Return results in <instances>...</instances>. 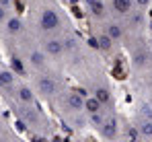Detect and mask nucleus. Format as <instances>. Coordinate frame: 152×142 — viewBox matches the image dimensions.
<instances>
[{"mask_svg":"<svg viewBox=\"0 0 152 142\" xmlns=\"http://www.w3.org/2000/svg\"><path fill=\"white\" fill-rule=\"evenodd\" d=\"M15 107H17V116L23 121V126H27L29 130H33L37 134H48L50 121L43 116V111L37 107V103H33V105H15Z\"/></svg>","mask_w":152,"mask_h":142,"instance_id":"20e7f679","label":"nucleus"},{"mask_svg":"<svg viewBox=\"0 0 152 142\" xmlns=\"http://www.w3.org/2000/svg\"><path fill=\"white\" fill-rule=\"evenodd\" d=\"M134 113L136 116H142V118H150L152 119V103L146 97H140L134 105Z\"/></svg>","mask_w":152,"mask_h":142,"instance_id":"dca6fc26","label":"nucleus"},{"mask_svg":"<svg viewBox=\"0 0 152 142\" xmlns=\"http://www.w3.org/2000/svg\"><path fill=\"white\" fill-rule=\"evenodd\" d=\"M31 2H33V4H35V2H43V0H31Z\"/></svg>","mask_w":152,"mask_h":142,"instance_id":"5701e85b","label":"nucleus"},{"mask_svg":"<svg viewBox=\"0 0 152 142\" xmlns=\"http://www.w3.org/2000/svg\"><path fill=\"white\" fill-rule=\"evenodd\" d=\"M138 82L142 85V89H150V87H152V68L146 72L144 76H140V78H138Z\"/></svg>","mask_w":152,"mask_h":142,"instance_id":"f3484780","label":"nucleus"},{"mask_svg":"<svg viewBox=\"0 0 152 142\" xmlns=\"http://www.w3.org/2000/svg\"><path fill=\"white\" fill-rule=\"evenodd\" d=\"M134 2H136V8L142 13H148L152 8V0H134Z\"/></svg>","mask_w":152,"mask_h":142,"instance_id":"a211bd4d","label":"nucleus"},{"mask_svg":"<svg viewBox=\"0 0 152 142\" xmlns=\"http://www.w3.org/2000/svg\"><path fill=\"white\" fill-rule=\"evenodd\" d=\"M144 97H146V99L152 103V87H150V89H146V95H144Z\"/></svg>","mask_w":152,"mask_h":142,"instance_id":"412c9836","label":"nucleus"},{"mask_svg":"<svg viewBox=\"0 0 152 142\" xmlns=\"http://www.w3.org/2000/svg\"><path fill=\"white\" fill-rule=\"evenodd\" d=\"M93 43L97 47V52L103 54V56H115L117 49L121 47L111 35H107L99 25H93Z\"/></svg>","mask_w":152,"mask_h":142,"instance_id":"9d476101","label":"nucleus"},{"mask_svg":"<svg viewBox=\"0 0 152 142\" xmlns=\"http://www.w3.org/2000/svg\"><path fill=\"white\" fill-rule=\"evenodd\" d=\"M86 87H88V93L95 95L101 103H105L109 109H115V93H113V87H111V82L107 80L105 74L99 72V74L88 76Z\"/></svg>","mask_w":152,"mask_h":142,"instance_id":"39448f33","label":"nucleus"},{"mask_svg":"<svg viewBox=\"0 0 152 142\" xmlns=\"http://www.w3.org/2000/svg\"><path fill=\"white\" fill-rule=\"evenodd\" d=\"M111 109L105 105V103H101L95 95H86V101H84V113H86V119H88V126L91 128H99L103 124V119L107 118V113H109Z\"/></svg>","mask_w":152,"mask_h":142,"instance_id":"6e6552de","label":"nucleus"},{"mask_svg":"<svg viewBox=\"0 0 152 142\" xmlns=\"http://www.w3.org/2000/svg\"><path fill=\"white\" fill-rule=\"evenodd\" d=\"M66 33H68V31H66ZM66 33H62V35H45V37H39V46L43 47V52L50 56L51 62H58V60H62V58L68 56Z\"/></svg>","mask_w":152,"mask_h":142,"instance_id":"0eeeda50","label":"nucleus"},{"mask_svg":"<svg viewBox=\"0 0 152 142\" xmlns=\"http://www.w3.org/2000/svg\"><path fill=\"white\" fill-rule=\"evenodd\" d=\"M23 60L27 64V70L29 72H45V70H51V60L50 56L43 52V47L39 46H29L23 49Z\"/></svg>","mask_w":152,"mask_h":142,"instance_id":"423d86ee","label":"nucleus"},{"mask_svg":"<svg viewBox=\"0 0 152 142\" xmlns=\"http://www.w3.org/2000/svg\"><path fill=\"white\" fill-rule=\"evenodd\" d=\"M29 25L33 27V33L37 37L45 35H62L66 31H72L70 19L66 10L56 2V0H43L35 2L31 8V21Z\"/></svg>","mask_w":152,"mask_h":142,"instance_id":"f257e3e1","label":"nucleus"},{"mask_svg":"<svg viewBox=\"0 0 152 142\" xmlns=\"http://www.w3.org/2000/svg\"><path fill=\"white\" fill-rule=\"evenodd\" d=\"M146 39H148V43H150V47H152V33H148V37H146Z\"/></svg>","mask_w":152,"mask_h":142,"instance_id":"4be33fe9","label":"nucleus"},{"mask_svg":"<svg viewBox=\"0 0 152 142\" xmlns=\"http://www.w3.org/2000/svg\"><path fill=\"white\" fill-rule=\"evenodd\" d=\"M17 82H19V74L17 72L10 70V68L0 66V93L4 95V97H8V95L12 93V89H15Z\"/></svg>","mask_w":152,"mask_h":142,"instance_id":"4468645a","label":"nucleus"},{"mask_svg":"<svg viewBox=\"0 0 152 142\" xmlns=\"http://www.w3.org/2000/svg\"><path fill=\"white\" fill-rule=\"evenodd\" d=\"M132 124L138 132L140 140H152V119L150 118H142V116H132Z\"/></svg>","mask_w":152,"mask_h":142,"instance_id":"2eb2a0df","label":"nucleus"},{"mask_svg":"<svg viewBox=\"0 0 152 142\" xmlns=\"http://www.w3.org/2000/svg\"><path fill=\"white\" fill-rule=\"evenodd\" d=\"M0 6H4V8H12V0H0Z\"/></svg>","mask_w":152,"mask_h":142,"instance_id":"aec40b11","label":"nucleus"},{"mask_svg":"<svg viewBox=\"0 0 152 142\" xmlns=\"http://www.w3.org/2000/svg\"><path fill=\"white\" fill-rule=\"evenodd\" d=\"M8 15H10V10H8V8H4V6H0V25L6 21V17H8Z\"/></svg>","mask_w":152,"mask_h":142,"instance_id":"6ab92c4d","label":"nucleus"},{"mask_svg":"<svg viewBox=\"0 0 152 142\" xmlns=\"http://www.w3.org/2000/svg\"><path fill=\"white\" fill-rule=\"evenodd\" d=\"M31 85H33V89H35V93H37V99L50 101V103H53V101L62 95V91L66 89V85L62 82V78L56 76L51 70L35 72Z\"/></svg>","mask_w":152,"mask_h":142,"instance_id":"f03ea898","label":"nucleus"},{"mask_svg":"<svg viewBox=\"0 0 152 142\" xmlns=\"http://www.w3.org/2000/svg\"><path fill=\"white\" fill-rule=\"evenodd\" d=\"M0 29H2V33H4V37H8V39H21V37H25L27 33V25L25 21L19 17V15H8L6 17V21L0 25Z\"/></svg>","mask_w":152,"mask_h":142,"instance_id":"9b49d317","label":"nucleus"},{"mask_svg":"<svg viewBox=\"0 0 152 142\" xmlns=\"http://www.w3.org/2000/svg\"><path fill=\"white\" fill-rule=\"evenodd\" d=\"M86 91L82 89H64L62 95L53 101V105L58 107L60 116L64 119L72 118L76 113H82L84 111V101H86Z\"/></svg>","mask_w":152,"mask_h":142,"instance_id":"7ed1b4c3","label":"nucleus"},{"mask_svg":"<svg viewBox=\"0 0 152 142\" xmlns=\"http://www.w3.org/2000/svg\"><path fill=\"white\" fill-rule=\"evenodd\" d=\"M121 130H124V119L115 113V109H111L107 118L103 119V124L97 128V134L103 140H121Z\"/></svg>","mask_w":152,"mask_h":142,"instance_id":"1a4fd4ad","label":"nucleus"},{"mask_svg":"<svg viewBox=\"0 0 152 142\" xmlns=\"http://www.w3.org/2000/svg\"><path fill=\"white\" fill-rule=\"evenodd\" d=\"M103 2H105L107 15L115 19H127L134 10H138L134 0H103Z\"/></svg>","mask_w":152,"mask_h":142,"instance_id":"ddd939ff","label":"nucleus"},{"mask_svg":"<svg viewBox=\"0 0 152 142\" xmlns=\"http://www.w3.org/2000/svg\"><path fill=\"white\" fill-rule=\"evenodd\" d=\"M8 97L15 101V105H33V103H37V93H35L33 85L23 82V80H19L15 85L12 93L8 95Z\"/></svg>","mask_w":152,"mask_h":142,"instance_id":"f8f14e48","label":"nucleus"}]
</instances>
